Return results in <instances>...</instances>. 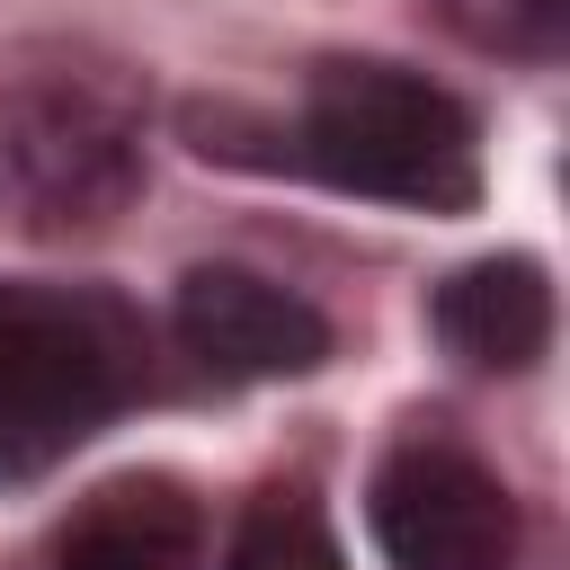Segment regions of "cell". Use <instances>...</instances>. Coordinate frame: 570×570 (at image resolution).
Returning a JSON list of instances; mask_svg holds the SVG:
<instances>
[{
    "mask_svg": "<svg viewBox=\"0 0 570 570\" xmlns=\"http://www.w3.org/2000/svg\"><path fill=\"white\" fill-rule=\"evenodd\" d=\"M151 374L142 312L107 285L0 276V481L62 463Z\"/></svg>",
    "mask_w": 570,
    "mask_h": 570,
    "instance_id": "cell-1",
    "label": "cell"
},
{
    "mask_svg": "<svg viewBox=\"0 0 570 570\" xmlns=\"http://www.w3.org/2000/svg\"><path fill=\"white\" fill-rule=\"evenodd\" d=\"M169 330L214 383H285L330 365V312L258 267H187Z\"/></svg>",
    "mask_w": 570,
    "mask_h": 570,
    "instance_id": "cell-5",
    "label": "cell"
},
{
    "mask_svg": "<svg viewBox=\"0 0 570 570\" xmlns=\"http://www.w3.org/2000/svg\"><path fill=\"white\" fill-rule=\"evenodd\" d=\"M223 570H347V552L312 490H258L223 534Z\"/></svg>",
    "mask_w": 570,
    "mask_h": 570,
    "instance_id": "cell-8",
    "label": "cell"
},
{
    "mask_svg": "<svg viewBox=\"0 0 570 570\" xmlns=\"http://www.w3.org/2000/svg\"><path fill=\"white\" fill-rule=\"evenodd\" d=\"M205 552V508L160 481V472H134V481H107L53 543V570H196Z\"/></svg>",
    "mask_w": 570,
    "mask_h": 570,
    "instance_id": "cell-7",
    "label": "cell"
},
{
    "mask_svg": "<svg viewBox=\"0 0 570 570\" xmlns=\"http://www.w3.org/2000/svg\"><path fill=\"white\" fill-rule=\"evenodd\" d=\"M9 151H18L27 196L53 223H107L142 187V116L107 71H53L18 89Z\"/></svg>",
    "mask_w": 570,
    "mask_h": 570,
    "instance_id": "cell-4",
    "label": "cell"
},
{
    "mask_svg": "<svg viewBox=\"0 0 570 570\" xmlns=\"http://www.w3.org/2000/svg\"><path fill=\"white\" fill-rule=\"evenodd\" d=\"M392 570H517V490L454 436H401L365 490Z\"/></svg>",
    "mask_w": 570,
    "mask_h": 570,
    "instance_id": "cell-3",
    "label": "cell"
},
{
    "mask_svg": "<svg viewBox=\"0 0 570 570\" xmlns=\"http://www.w3.org/2000/svg\"><path fill=\"white\" fill-rule=\"evenodd\" d=\"M445 9L499 53H552L570 27V0H445Z\"/></svg>",
    "mask_w": 570,
    "mask_h": 570,
    "instance_id": "cell-9",
    "label": "cell"
},
{
    "mask_svg": "<svg viewBox=\"0 0 570 570\" xmlns=\"http://www.w3.org/2000/svg\"><path fill=\"white\" fill-rule=\"evenodd\" d=\"M428 321H436V338H445L463 365H481V374H525V365L552 347V276H543V258H525V249L472 258V267H454V276L436 285Z\"/></svg>",
    "mask_w": 570,
    "mask_h": 570,
    "instance_id": "cell-6",
    "label": "cell"
},
{
    "mask_svg": "<svg viewBox=\"0 0 570 570\" xmlns=\"http://www.w3.org/2000/svg\"><path fill=\"white\" fill-rule=\"evenodd\" d=\"M294 160L338 196L463 214L481 196V125L454 89L401 62H321L294 116Z\"/></svg>",
    "mask_w": 570,
    "mask_h": 570,
    "instance_id": "cell-2",
    "label": "cell"
}]
</instances>
